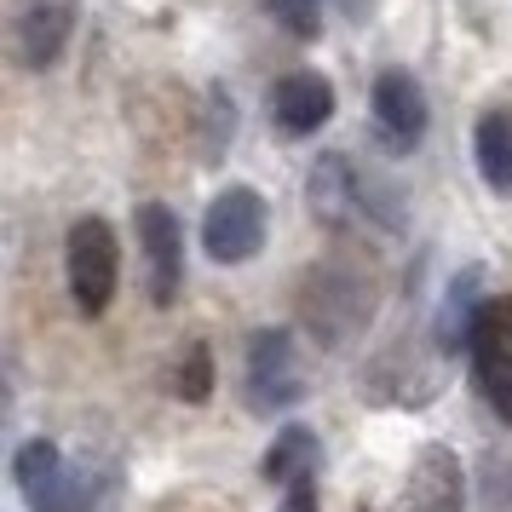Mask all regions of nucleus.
Here are the masks:
<instances>
[{
	"label": "nucleus",
	"instance_id": "nucleus-1",
	"mask_svg": "<svg viewBox=\"0 0 512 512\" xmlns=\"http://www.w3.org/2000/svg\"><path fill=\"white\" fill-rule=\"evenodd\" d=\"M64 271H70L75 311L81 317H104L110 300H116V277H121V248H116L110 219H98V213L75 219L70 242H64Z\"/></svg>",
	"mask_w": 512,
	"mask_h": 512
},
{
	"label": "nucleus",
	"instance_id": "nucleus-2",
	"mask_svg": "<svg viewBox=\"0 0 512 512\" xmlns=\"http://www.w3.org/2000/svg\"><path fill=\"white\" fill-rule=\"evenodd\" d=\"M265 231H271L265 196L248 185L219 190L208 202V213H202V248H208L213 265H248L265 248Z\"/></svg>",
	"mask_w": 512,
	"mask_h": 512
},
{
	"label": "nucleus",
	"instance_id": "nucleus-3",
	"mask_svg": "<svg viewBox=\"0 0 512 512\" xmlns=\"http://www.w3.org/2000/svg\"><path fill=\"white\" fill-rule=\"evenodd\" d=\"M305 397V369H300V346L288 328H259L248 346V409L259 415H282Z\"/></svg>",
	"mask_w": 512,
	"mask_h": 512
},
{
	"label": "nucleus",
	"instance_id": "nucleus-4",
	"mask_svg": "<svg viewBox=\"0 0 512 512\" xmlns=\"http://www.w3.org/2000/svg\"><path fill=\"white\" fill-rule=\"evenodd\" d=\"M466 357H472V380L489 397V409L512 426V294L507 300H489L478 311Z\"/></svg>",
	"mask_w": 512,
	"mask_h": 512
},
{
	"label": "nucleus",
	"instance_id": "nucleus-5",
	"mask_svg": "<svg viewBox=\"0 0 512 512\" xmlns=\"http://www.w3.org/2000/svg\"><path fill=\"white\" fill-rule=\"evenodd\" d=\"M12 478H18V489L29 495L35 512H81L87 507V478H75L70 466H64V455H58V443H47V438H29L18 449Z\"/></svg>",
	"mask_w": 512,
	"mask_h": 512
},
{
	"label": "nucleus",
	"instance_id": "nucleus-6",
	"mask_svg": "<svg viewBox=\"0 0 512 512\" xmlns=\"http://www.w3.org/2000/svg\"><path fill=\"white\" fill-rule=\"evenodd\" d=\"M139 248H144V271H150V300L173 305L185 288V231L167 202H144L139 208Z\"/></svg>",
	"mask_w": 512,
	"mask_h": 512
},
{
	"label": "nucleus",
	"instance_id": "nucleus-7",
	"mask_svg": "<svg viewBox=\"0 0 512 512\" xmlns=\"http://www.w3.org/2000/svg\"><path fill=\"white\" fill-rule=\"evenodd\" d=\"M75 35V0H18L12 6V47L24 70H52Z\"/></svg>",
	"mask_w": 512,
	"mask_h": 512
},
{
	"label": "nucleus",
	"instance_id": "nucleus-8",
	"mask_svg": "<svg viewBox=\"0 0 512 512\" xmlns=\"http://www.w3.org/2000/svg\"><path fill=\"white\" fill-rule=\"evenodd\" d=\"M374 127H380V139L392 144V150H415L426 139V127H432V110H426V93H420V81L409 70H380L374 75Z\"/></svg>",
	"mask_w": 512,
	"mask_h": 512
},
{
	"label": "nucleus",
	"instance_id": "nucleus-9",
	"mask_svg": "<svg viewBox=\"0 0 512 512\" xmlns=\"http://www.w3.org/2000/svg\"><path fill=\"white\" fill-rule=\"evenodd\" d=\"M334 116V81L323 70H294L271 87V121L288 139H305V133H323V121Z\"/></svg>",
	"mask_w": 512,
	"mask_h": 512
},
{
	"label": "nucleus",
	"instance_id": "nucleus-10",
	"mask_svg": "<svg viewBox=\"0 0 512 512\" xmlns=\"http://www.w3.org/2000/svg\"><path fill=\"white\" fill-rule=\"evenodd\" d=\"M311 208L323 213L328 225H346L374 213V179H357V167L346 156H323L311 167Z\"/></svg>",
	"mask_w": 512,
	"mask_h": 512
},
{
	"label": "nucleus",
	"instance_id": "nucleus-11",
	"mask_svg": "<svg viewBox=\"0 0 512 512\" xmlns=\"http://www.w3.org/2000/svg\"><path fill=\"white\" fill-rule=\"evenodd\" d=\"M484 271L478 265H466L461 277L449 282V294L438 305V351H466L472 346V328H478V311H484Z\"/></svg>",
	"mask_w": 512,
	"mask_h": 512
},
{
	"label": "nucleus",
	"instance_id": "nucleus-12",
	"mask_svg": "<svg viewBox=\"0 0 512 512\" xmlns=\"http://www.w3.org/2000/svg\"><path fill=\"white\" fill-rule=\"evenodd\" d=\"M409 495H415V512H461V461L443 443H426Z\"/></svg>",
	"mask_w": 512,
	"mask_h": 512
},
{
	"label": "nucleus",
	"instance_id": "nucleus-13",
	"mask_svg": "<svg viewBox=\"0 0 512 512\" xmlns=\"http://www.w3.org/2000/svg\"><path fill=\"white\" fill-rule=\"evenodd\" d=\"M472 150H478V173H484V185L495 190V196H512V116L507 110L478 116Z\"/></svg>",
	"mask_w": 512,
	"mask_h": 512
},
{
	"label": "nucleus",
	"instance_id": "nucleus-14",
	"mask_svg": "<svg viewBox=\"0 0 512 512\" xmlns=\"http://www.w3.org/2000/svg\"><path fill=\"white\" fill-rule=\"evenodd\" d=\"M317 432L311 426H282L277 432V443L265 449V478L271 484H294V478H305L311 466H317Z\"/></svg>",
	"mask_w": 512,
	"mask_h": 512
},
{
	"label": "nucleus",
	"instance_id": "nucleus-15",
	"mask_svg": "<svg viewBox=\"0 0 512 512\" xmlns=\"http://www.w3.org/2000/svg\"><path fill=\"white\" fill-rule=\"evenodd\" d=\"M173 392L185 397V403H208L213 397V351L196 340V346L179 357V374H173Z\"/></svg>",
	"mask_w": 512,
	"mask_h": 512
},
{
	"label": "nucleus",
	"instance_id": "nucleus-16",
	"mask_svg": "<svg viewBox=\"0 0 512 512\" xmlns=\"http://www.w3.org/2000/svg\"><path fill=\"white\" fill-rule=\"evenodd\" d=\"M265 12H271L288 35H300V41H311V35L323 29V0H265Z\"/></svg>",
	"mask_w": 512,
	"mask_h": 512
},
{
	"label": "nucleus",
	"instance_id": "nucleus-17",
	"mask_svg": "<svg viewBox=\"0 0 512 512\" xmlns=\"http://www.w3.org/2000/svg\"><path fill=\"white\" fill-rule=\"evenodd\" d=\"M277 512H317V489H311V472L288 484V495H282V507H277Z\"/></svg>",
	"mask_w": 512,
	"mask_h": 512
},
{
	"label": "nucleus",
	"instance_id": "nucleus-18",
	"mask_svg": "<svg viewBox=\"0 0 512 512\" xmlns=\"http://www.w3.org/2000/svg\"><path fill=\"white\" fill-rule=\"evenodd\" d=\"M340 12H346L351 24H363V18L374 12V0H340Z\"/></svg>",
	"mask_w": 512,
	"mask_h": 512
}]
</instances>
